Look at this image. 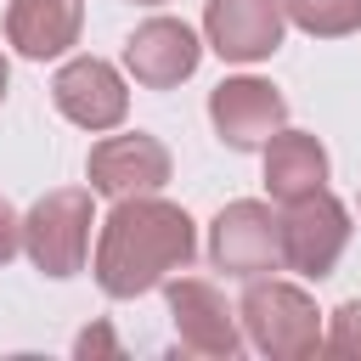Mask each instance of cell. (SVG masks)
<instances>
[{
  "instance_id": "obj_19",
  "label": "cell",
  "mask_w": 361,
  "mask_h": 361,
  "mask_svg": "<svg viewBox=\"0 0 361 361\" xmlns=\"http://www.w3.org/2000/svg\"><path fill=\"white\" fill-rule=\"evenodd\" d=\"M135 6H164V0H135Z\"/></svg>"
},
{
  "instance_id": "obj_6",
  "label": "cell",
  "mask_w": 361,
  "mask_h": 361,
  "mask_svg": "<svg viewBox=\"0 0 361 361\" xmlns=\"http://www.w3.org/2000/svg\"><path fill=\"white\" fill-rule=\"evenodd\" d=\"M169 293V322H175V338L192 350V355H214V361H231L243 350V333H237V310L226 305V293L203 276H169L164 282Z\"/></svg>"
},
{
  "instance_id": "obj_13",
  "label": "cell",
  "mask_w": 361,
  "mask_h": 361,
  "mask_svg": "<svg viewBox=\"0 0 361 361\" xmlns=\"http://www.w3.org/2000/svg\"><path fill=\"white\" fill-rule=\"evenodd\" d=\"M265 186L282 203L322 192L327 186V147L310 130H276L265 141Z\"/></svg>"
},
{
  "instance_id": "obj_2",
  "label": "cell",
  "mask_w": 361,
  "mask_h": 361,
  "mask_svg": "<svg viewBox=\"0 0 361 361\" xmlns=\"http://www.w3.org/2000/svg\"><path fill=\"white\" fill-rule=\"evenodd\" d=\"M237 316H243L248 344L259 355H271V361H305V355L322 350V310L293 282H259L254 276Z\"/></svg>"
},
{
  "instance_id": "obj_16",
  "label": "cell",
  "mask_w": 361,
  "mask_h": 361,
  "mask_svg": "<svg viewBox=\"0 0 361 361\" xmlns=\"http://www.w3.org/2000/svg\"><path fill=\"white\" fill-rule=\"evenodd\" d=\"M17 248H23V220L11 214V203L0 197V265H11L17 259Z\"/></svg>"
},
{
  "instance_id": "obj_14",
  "label": "cell",
  "mask_w": 361,
  "mask_h": 361,
  "mask_svg": "<svg viewBox=\"0 0 361 361\" xmlns=\"http://www.w3.org/2000/svg\"><path fill=\"white\" fill-rule=\"evenodd\" d=\"M288 23L316 39H344L361 28V0H282Z\"/></svg>"
},
{
  "instance_id": "obj_12",
  "label": "cell",
  "mask_w": 361,
  "mask_h": 361,
  "mask_svg": "<svg viewBox=\"0 0 361 361\" xmlns=\"http://www.w3.org/2000/svg\"><path fill=\"white\" fill-rule=\"evenodd\" d=\"M85 6L79 0H11L6 6V39L28 62H51L79 39Z\"/></svg>"
},
{
  "instance_id": "obj_17",
  "label": "cell",
  "mask_w": 361,
  "mask_h": 361,
  "mask_svg": "<svg viewBox=\"0 0 361 361\" xmlns=\"http://www.w3.org/2000/svg\"><path fill=\"white\" fill-rule=\"evenodd\" d=\"M73 350H79V355H118V344H113V333H107V327H85Z\"/></svg>"
},
{
  "instance_id": "obj_10",
  "label": "cell",
  "mask_w": 361,
  "mask_h": 361,
  "mask_svg": "<svg viewBox=\"0 0 361 361\" xmlns=\"http://www.w3.org/2000/svg\"><path fill=\"white\" fill-rule=\"evenodd\" d=\"M203 34H209V51L226 62H265L288 34V11L282 0H209Z\"/></svg>"
},
{
  "instance_id": "obj_11",
  "label": "cell",
  "mask_w": 361,
  "mask_h": 361,
  "mask_svg": "<svg viewBox=\"0 0 361 361\" xmlns=\"http://www.w3.org/2000/svg\"><path fill=\"white\" fill-rule=\"evenodd\" d=\"M197 62H203V45H197V34L180 17H147L124 39V68L147 90H175L180 79L197 73Z\"/></svg>"
},
{
  "instance_id": "obj_3",
  "label": "cell",
  "mask_w": 361,
  "mask_h": 361,
  "mask_svg": "<svg viewBox=\"0 0 361 361\" xmlns=\"http://www.w3.org/2000/svg\"><path fill=\"white\" fill-rule=\"evenodd\" d=\"M90 226H96V209H90V192H85V186L45 192V197L23 214V254L34 259V271H45V276L62 282V276L85 271Z\"/></svg>"
},
{
  "instance_id": "obj_9",
  "label": "cell",
  "mask_w": 361,
  "mask_h": 361,
  "mask_svg": "<svg viewBox=\"0 0 361 361\" xmlns=\"http://www.w3.org/2000/svg\"><path fill=\"white\" fill-rule=\"evenodd\" d=\"M209 118H214V130L231 152H254L288 124V102H282L276 85L243 73V79H220L209 90Z\"/></svg>"
},
{
  "instance_id": "obj_15",
  "label": "cell",
  "mask_w": 361,
  "mask_h": 361,
  "mask_svg": "<svg viewBox=\"0 0 361 361\" xmlns=\"http://www.w3.org/2000/svg\"><path fill=\"white\" fill-rule=\"evenodd\" d=\"M322 350H333V355H361V299H344V305L327 316Z\"/></svg>"
},
{
  "instance_id": "obj_4",
  "label": "cell",
  "mask_w": 361,
  "mask_h": 361,
  "mask_svg": "<svg viewBox=\"0 0 361 361\" xmlns=\"http://www.w3.org/2000/svg\"><path fill=\"white\" fill-rule=\"evenodd\" d=\"M209 259H214V271L243 276V282L276 271L282 265V220L271 214V203H259V197L226 203L209 226Z\"/></svg>"
},
{
  "instance_id": "obj_7",
  "label": "cell",
  "mask_w": 361,
  "mask_h": 361,
  "mask_svg": "<svg viewBox=\"0 0 361 361\" xmlns=\"http://www.w3.org/2000/svg\"><path fill=\"white\" fill-rule=\"evenodd\" d=\"M51 102H56V113H62L68 124H79V130H90V135H96V130H118L124 113H130V90H124L118 68L102 62V56H73V62H62L56 79H51Z\"/></svg>"
},
{
  "instance_id": "obj_1",
  "label": "cell",
  "mask_w": 361,
  "mask_h": 361,
  "mask_svg": "<svg viewBox=\"0 0 361 361\" xmlns=\"http://www.w3.org/2000/svg\"><path fill=\"white\" fill-rule=\"evenodd\" d=\"M197 254L192 214L164 197H118L96 237V282L107 299H135L164 288Z\"/></svg>"
},
{
  "instance_id": "obj_5",
  "label": "cell",
  "mask_w": 361,
  "mask_h": 361,
  "mask_svg": "<svg viewBox=\"0 0 361 361\" xmlns=\"http://www.w3.org/2000/svg\"><path fill=\"white\" fill-rule=\"evenodd\" d=\"M344 248H350V209L327 186L288 203V214H282V265L322 282V276H333Z\"/></svg>"
},
{
  "instance_id": "obj_8",
  "label": "cell",
  "mask_w": 361,
  "mask_h": 361,
  "mask_svg": "<svg viewBox=\"0 0 361 361\" xmlns=\"http://www.w3.org/2000/svg\"><path fill=\"white\" fill-rule=\"evenodd\" d=\"M85 175H90V192H102L113 203L118 197H147V192H158L169 180V147L158 135H141V130L107 135V141L90 147Z\"/></svg>"
},
{
  "instance_id": "obj_18",
  "label": "cell",
  "mask_w": 361,
  "mask_h": 361,
  "mask_svg": "<svg viewBox=\"0 0 361 361\" xmlns=\"http://www.w3.org/2000/svg\"><path fill=\"white\" fill-rule=\"evenodd\" d=\"M6 85H11V68H6V56H0V102H6Z\"/></svg>"
}]
</instances>
